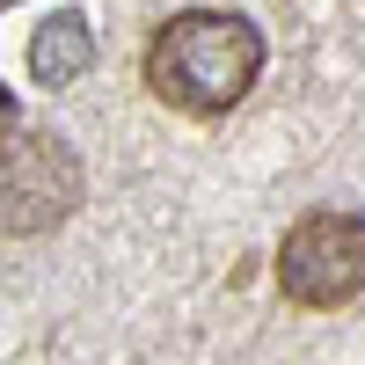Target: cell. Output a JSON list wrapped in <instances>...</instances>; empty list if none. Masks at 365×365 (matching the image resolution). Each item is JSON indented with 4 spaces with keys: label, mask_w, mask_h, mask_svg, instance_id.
Listing matches in <instances>:
<instances>
[{
    "label": "cell",
    "mask_w": 365,
    "mask_h": 365,
    "mask_svg": "<svg viewBox=\"0 0 365 365\" xmlns=\"http://www.w3.org/2000/svg\"><path fill=\"white\" fill-rule=\"evenodd\" d=\"M263 29L234 8H182L154 29V44H146V88H154V103H168L175 117H227L249 88L263 81Z\"/></svg>",
    "instance_id": "obj_1"
},
{
    "label": "cell",
    "mask_w": 365,
    "mask_h": 365,
    "mask_svg": "<svg viewBox=\"0 0 365 365\" xmlns=\"http://www.w3.org/2000/svg\"><path fill=\"white\" fill-rule=\"evenodd\" d=\"M88 168L73 154V139H58L44 125H0V234L8 241H44L81 212Z\"/></svg>",
    "instance_id": "obj_2"
},
{
    "label": "cell",
    "mask_w": 365,
    "mask_h": 365,
    "mask_svg": "<svg viewBox=\"0 0 365 365\" xmlns=\"http://www.w3.org/2000/svg\"><path fill=\"white\" fill-rule=\"evenodd\" d=\"M278 292L307 314H336L365 292V212L322 205L307 220H292L278 241Z\"/></svg>",
    "instance_id": "obj_3"
},
{
    "label": "cell",
    "mask_w": 365,
    "mask_h": 365,
    "mask_svg": "<svg viewBox=\"0 0 365 365\" xmlns=\"http://www.w3.org/2000/svg\"><path fill=\"white\" fill-rule=\"evenodd\" d=\"M88 66H96V29L81 8H58L29 29V81L37 88H73Z\"/></svg>",
    "instance_id": "obj_4"
},
{
    "label": "cell",
    "mask_w": 365,
    "mask_h": 365,
    "mask_svg": "<svg viewBox=\"0 0 365 365\" xmlns=\"http://www.w3.org/2000/svg\"><path fill=\"white\" fill-rule=\"evenodd\" d=\"M8 117H15V88L0 81V125H8Z\"/></svg>",
    "instance_id": "obj_5"
},
{
    "label": "cell",
    "mask_w": 365,
    "mask_h": 365,
    "mask_svg": "<svg viewBox=\"0 0 365 365\" xmlns=\"http://www.w3.org/2000/svg\"><path fill=\"white\" fill-rule=\"evenodd\" d=\"M0 8H15V0H0Z\"/></svg>",
    "instance_id": "obj_6"
}]
</instances>
